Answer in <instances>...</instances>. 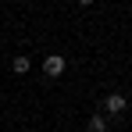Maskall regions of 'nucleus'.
<instances>
[{
	"instance_id": "39448f33",
	"label": "nucleus",
	"mask_w": 132,
	"mask_h": 132,
	"mask_svg": "<svg viewBox=\"0 0 132 132\" xmlns=\"http://www.w3.org/2000/svg\"><path fill=\"white\" fill-rule=\"evenodd\" d=\"M75 4H79V7H93V0H75Z\"/></svg>"
},
{
	"instance_id": "f03ea898",
	"label": "nucleus",
	"mask_w": 132,
	"mask_h": 132,
	"mask_svg": "<svg viewBox=\"0 0 132 132\" xmlns=\"http://www.w3.org/2000/svg\"><path fill=\"white\" fill-rule=\"evenodd\" d=\"M64 68H68V61L61 57V54H46V57H43V75H46V79H61Z\"/></svg>"
},
{
	"instance_id": "f257e3e1",
	"label": "nucleus",
	"mask_w": 132,
	"mask_h": 132,
	"mask_svg": "<svg viewBox=\"0 0 132 132\" xmlns=\"http://www.w3.org/2000/svg\"><path fill=\"white\" fill-rule=\"evenodd\" d=\"M125 111H129L125 93H107V96H104V114H107V118H121Z\"/></svg>"
},
{
	"instance_id": "7ed1b4c3",
	"label": "nucleus",
	"mask_w": 132,
	"mask_h": 132,
	"mask_svg": "<svg viewBox=\"0 0 132 132\" xmlns=\"http://www.w3.org/2000/svg\"><path fill=\"white\" fill-rule=\"evenodd\" d=\"M86 129H89V132H107V114H89Z\"/></svg>"
},
{
	"instance_id": "20e7f679",
	"label": "nucleus",
	"mask_w": 132,
	"mask_h": 132,
	"mask_svg": "<svg viewBox=\"0 0 132 132\" xmlns=\"http://www.w3.org/2000/svg\"><path fill=\"white\" fill-rule=\"evenodd\" d=\"M29 68H32V61H29L25 54H18V57H11V71H14V75H25Z\"/></svg>"
}]
</instances>
